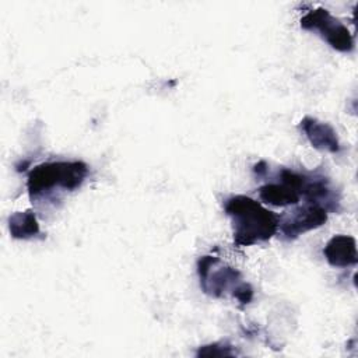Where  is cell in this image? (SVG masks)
Returning <instances> with one entry per match:
<instances>
[{"instance_id": "1", "label": "cell", "mask_w": 358, "mask_h": 358, "mask_svg": "<svg viewBox=\"0 0 358 358\" xmlns=\"http://www.w3.org/2000/svg\"><path fill=\"white\" fill-rule=\"evenodd\" d=\"M224 211L231 218L234 243L252 246L278 232L280 215L249 196L235 194L225 200Z\"/></svg>"}, {"instance_id": "2", "label": "cell", "mask_w": 358, "mask_h": 358, "mask_svg": "<svg viewBox=\"0 0 358 358\" xmlns=\"http://www.w3.org/2000/svg\"><path fill=\"white\" fill-rule=\"evenodd\" d=\"M88 165L83 161L43 162L31 169L27 178V190L34 200L56 187L76 190L88 176Z\"/></svg>"}, {"instance_id": "3", "label": "cell", "mask_w": 358, "mask_h": 358, "mask_svg": "<svg viewBox=\"0 0 358 358\" xmlns=\"http://www.w3.org/2000/svg\"><path fill=\"white\" fill-rule=\"evenodd\" d=\"M197 273L203 291L214 298H222L228 292L235 294L238 287L243 282L241 273L215 256H203L197 262Z\"/></svg>"}, {"instance_id": "4", "label": "cell", "mask_w": 358, "mask_h": 358, "mask_svg": "<svg viewBox=\"0 0 358 358\" xmlns=\"http://www.w3.org/2000/svg\"><path fill=\"white\" fill-rule=\"evenodd\" d=\"M301 27L306 31H316L336 50L350 52L354 48V38L344 24L334 18L326 8H315L301 18Z\"/></svg>"}, {"instance_id": "5", "label": "cell", "mask_w": 358, "mask_h": 358, "mask_svg": "<svg viewBox=\"0 0 358 358\" xmlns=\"http://www.w3.org/2000/svg\"><path fill=\"white\" fill-rule=\"evenodd\" d=\"M327 221V210L317 204L306 201L303 206L280 215L278 231L284 239L292 241L308 231L322 227Z\"/></svg>"}, {"instance_id": "6", "label": "cell", "mask_w": 358, "mask_h": 358, "mask_svg": "<svg viewBox=\"0 0 358 358\" xmlns=\"http://www.w3.org/2000/svg\"><path fill=\"white\" fill-rule=\"evenodd\" d=\"M301 129L313 148L333 154L340 151L337 133L329 123L312 116H305L301 120Z\"/></svg>"}, {"instance_id": "7", "label": "cell", "mask_w": 358, "mask_h": 358, "mask_svg": "<svg viewBox=\"0 0 358 358\" xmlns=\"http://www.w3.org/2000/svg\"><path fill=\"white\" fill-rule=\"evenodd\" d=\"M323 255L333 267L355 266L358 262L357 242L350 235H334L324 246Z\"/></svg>"}, {"instance_id": "8", "label": "cell", "mask_w": 358, "mask_h": 358, "mask_svg": "<svg viewBox=\"0 0 358 358\" xmlns=\"http://www.w3.org/2000/svg\"><path fill=\"white\" fill-rule=\"evenodd\" d=\"M259 197L263 203L285 207L298 204L301 200V193L287 182L280 180V183H266L259 189Z\"/></svg>"}, {"instance_id": "9", "label": "cell", "mask_w": 358, "mask_h": 358, "mask_svg": "<svg viewBox=\"0 0 358 358\" xmlns=\"http://www.w3.org/2000/svg\"><path fill=\"white\" fill-rule=\"evenodd\" d=\"M8 231L15 239H29L41 232L36 215L31 210L11 214L8 218Z\"/></svg>"}, {"instance_id": "10", "label": "cell", "mask_w": 358, "mask_h": 358, "mask_svg": "<svg viewBox=\"0 0 358 358\" xmlns=\"http://www.w3.org/2000/svg\"><path fill=\"white\" fill-rule=\"evenodd\" d=\"M236 352L227 343H213L208 345H203L197 351V357H231Z\"/></svg>"}]
</instances>
